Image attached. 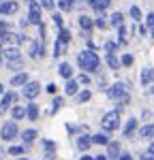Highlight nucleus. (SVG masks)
<instances>
[{
  "instance_id": "obj_22",
  "label": "nucleus",
  "mask_w": 154,
  "mask_h": 160,
  "mask_svg": "<svg viewBox=\"0 0 154 160\" xmlns=\"http://www.w3.org/2000/svg\"><path fill=\"white\" fill-rule=\"evenodd\" d=\"M66 45H69V43H64V41H60V38L56 41V47H54V51H56V58L66 53Z\"/></svg>"
},
{
  "instance_id": "obj_27",
  "label": "nucleus",
  "mask_w": 154,
  "mask_h": 160,
  "mask_svg": "<svg viewBox=\"0 0 154 160\" xmlns=\"http://www.w3.org/2000/svg\"><path fill=\"white\" fill-rule=\"evenodd\" d=\"M58 9L60 11H71L73 9V0H58Z\"/></svg>"
},
{
  "instance_id": "obj_8",
  "label": "nucleus",
  "mask_w": 154,
  "mask_h": 160,
  "mask_svg": "<svg viewBox=\"0 0 154 160\" xmlns=\"http://www.w3.org/2000/svg\"><path fill=\"white\" fill-rule=\"evenodd\" d=\"M0 41H2V43H9L13 47H17V45L24 41V37H19V34H15V32H4V34L0 37Z\"/></svg>"
},
{
  "instance_id": "obj_51",
  "label": "nucleus",
  "mask_w": 154,
  "mask_h": 160,
  "mask_svg": "<svg viewBox=\"0 0 154 160\" xmlns=\"http://www.w3.org/2000/svg\"><path fill=\"white\" fill-rule=\"evenodd\" d=\"M150 156H152V154H150V152H148V154H143V156H141L139 160H150Z\"/></svg>"
},
{
  "instance_id": "obj_33",
  "label": "nucleus",
  "mask_w": 154,
  "mask_h": 160,
  "mask_svg": "<svg viewBox=\"0 0 154 160\" xmlns=\"http://www.w3.org/2000/svg\"><path fill=\"white\" fill-rule=\"evenodd\" d=\"M43 145H45V149H47V156H54V149H56L54 141H43Z\"/></svg>"
},
{
  "instance_id": "obj_18",
  "label": "nucleus",
  "mask_w": 154,
  "mask_h": 160,
  "mask_svg": "<svg viewBox=\"0 0 154 160\" xmlns=\"http://www.w3.org/2000/svg\"><path fill=\"white\" fill-rule=\"evenodd\" d=\"M58 71H60V75L66 77V79H69V77H73V66H71L69 62H62V64L58 66Z\"/></svg>"
},
{
  "instance_id": "obj_5",
  "label": "nucleus",
  "mask_w": 154,
  "mask_h": 160,
  "mask_svg": "<svg viewBox=\"0 0 154 160\" xmlns=\"http://www.w3.org/2000/svg\"><path fill=\"white\" fill-rule=\"evenodd\" d=\"M15 135H17V124L15 122H7L4 126H2V130H0V137H2L4 141L15 139Z\"/></svg>"
},
{
  "instance_id": "obj_61",
  "label": "nucleus",
  "mask_w": 154,
  "mask_h": 160,
  "mask_svg": "<svg viewBox=\"0 0 154 160\" xmlns=\"http://www.w3.org/2000/svg\"><path fill=\"white\" fill-rule=\"evenodd\" d=\"M0 115H2V113H0Z\"/></svg>"
},
{
  "instance_id": "obj_30",
  "label": "nucleus",
  "mask_w": 154,
  "mask_h": 160,
  "mask_svg": "<svg viewBox=\"0 0 154 160\" xmlns=\"http://www.w3.org/2000/svg\"><path fill=\"white\" fill-rule=\"evenodd\" d=\"M150 81H152V75H150V68H148V71H141V83H143V86H148Z\"/></svg>"
},
{
  "instance_id": "obj_20",
  "label": "nucleus",
  "mask_w": 154,
  "mask_h": 160,
  "mask_svg": "<svg viewBox=\"0 0 154 160\" xmlns=\"http://www.w3.org/2000/svg\"><path fill=\"white\" fill-rule=\"evenodd\" d=\"M26 81H28V73H19L11 79V86H24Z\"/></svg>"
},
{
  "instance_id": "obj_54",
  "label": "nucleus",
  "mask_w": 154,
  "mask_h": 160,
  "mask_svg": "<svg viewBox=\"0 0 154 160\" xmlns=\"http://www.w3.org/2000/svg\"><path fill=\"white\" fill-rule=\"evenodd\" d=\"M150 154H154V145H152V148H150Z\"/></svg>"
},
{
  "instance_id": "obj_6",
  "label": "nucleus",
  "mask_w": 154,
  "mask_h": 160,
  "mask_svg": "<svg viewBox=\"0 0 154 160\" xmlns=\"http://www.w3.org/2000/svg\"><path fill=\"white\" fill-rule=\"evenodd\" d=\"M17 9H19V4L15 0H2L0 2V13L2 15H13V13H17Z\"/></svg>"
},
{
  "instance_id": "obj_48",
  "label": "nucleus",
  "mask_w": 154,
  "mask_h": 160,
  "mask_svg": "<svg viewBox=\"0 0 154 160\" xmlns=\"http://www.w3.org/2000/svg\"><path fill=\"white\" fill-rule=\"evenodd\" d=\"M94 160H107V154H96Z\"/></svg>"
},
{
  "instance_id": "obj_23",
  "label": "nucleus",
  "mask_w": 154,
  "mask_h": 160,
  "mask_svg": "<svg viewBox=\"0 0 154 160\" xmlns=\"http://www.w3.org/2000/svg\"><path fill=\"white\" fill-rule=\"evenodd\" d=\"M11 113H13V120H22V118L26 115V109L22 107V105H15V107L11 109Z\"/></svg>"
},
{
  "instance_id": "obj_45",
  "label": "nucleus",
  "mask_w": 154,
  "mask_h": 160,
  "mask_svg": "<svg viewBox=\"0 0 154 160\" xmlns=\"http://www.w3.org/2000/svg\"><path fill=\"white\" fill-rule=\"evenodd\" d=\"M4 32H9V24H4V22H0V37H2Z\"/></svg>"
},
{
  "instance_id": "obj_9",
  "label": "nucleus",
  "mask_w": 154,
  "mask_h": 160,
  "mask_svg": "<svg viewBox=\"0 0 154 160\" xmlns=\"http://www.w3.org/2000/svg\"><path fill=\"white\" fill-rule=\"evenodd\" d=\"M13 102H15V94H13V92H7V94L2 96V100H0V113H4L7 109H11Z\"/></svg>"
},
{
  "instance_id": "obj_50",
  "label": "nucleus",
  "mask_w": 154,
  "mask_h": 160,
  "mask_svg": "<svg viewBox=\"0 0 154 160\" xmlns=\"http://www.w3.org/2000/svg\"><path fill=\"white\" fill-rule=\"evenodd\" d=\"M47 92H51V94H54V92H56V86H54V83H49V86H47Z\"/></svg>"
},
{
  "instance_id": "obj_12",
  "label": "nucleus",
  "mask_w": 154,
  "mask_h": 160,
  "mask_svg": "<svg viewBox=\"0 0 154 160\" xmlns=\"http://www.w3.org/2000/svg\"><path fill=\"white\" fill-rule=\"evenodd\" d=\"M120 156V143H116V141H111V143H107V158H118Z\"/></svg>"
},
{
  "instance_id": "obj_49",
  "label": "nucleus",
  "mask_w": 154,
  "mask_h": 160,
  "mask_svg": "<svg viewBox=\"0 0 154 160\" xmlns=\"http://www.w3.org/2000/svg\"><path fill=\"white\" fill-rule=\"evenodd\" d=\"M139 32H141V37H146V32H148V28H146V26H139Z\"/></svg>"
},
{
  "instance_id": "obj_2",
  "label": "nucleus",
  "mask_w": 154,
  "mask_h": 160,
  "mask_svg": "<svg viewBox=\"0 0 154 160\" xmlns=\"http://www.w3.org/2000/svg\"><path fill=\"white\" fill-rule=\"evenodd\" d=\"M118 126H120V111H109V113L103 118V128L111 132Z\"/></svg>"
},
{
  "instance_id": "obj_25",
  "label": "nucleus",
  "mask_w": 154,
  "mask_h": 160,
  "mask_svg": "<svg viewBox=\"0 0 154 160\" xmlns=\"http://www.w3.org/2000/svg\"><path fill=\"white\" fill-rule=\"evenodd\" d=\"M122 22H124V15L122 13H114L109 17V26H122Z\"/></svg>"
},
{
  "instance_id": "obj_28",
  "label": "nucleus",
  "mask_w": 154,
  "mask_h": 160,
  "mask_svg": "<svg viewBox=\"0 0 154 160\" xmlns=\"http://www.w3.org/2000/svg\"><path fill=\"white\" fill-rule=\"evenodd\" d=\"M90 139H92V143H99V145H107L109 143V139L105 135H94V137H90Z\"/></svg>"
},
{
  "instance_id": "obj_37",
  "label": "nucleus",
  "mask_w": 154,
  "mask_h": 160,
  "mask_svg": "<svg viewBox=\"0 0 154 160\" xmlns=\"http://www.w3.org/2000/svg\"><path fill=\"white\" fill-rule=\"evenodd\" d=\"M131 17H133V19H137V22L141 19V11L137 9V7H131Z\"/></svg>"
},
{
  "instance_id": "obj_43",
  "label": "nucleus",
  "mask_w": 154,
  "mask_h": 160,
  "mask_svg": "<svg viewBox=\"0 0 154 160\" xmlns=\"http://www.w3.org/2000/svg\"><path fill=\"white\" fill-rule=\"evenodd\" d=\"M122 64H124V66H128V64H133V56H128V53H124V56H122Z\"/></svg>"
},
{
  "instance_id": "obj_11",
  "label": "nucleus",
  "mask_w": 154,
  "mask_h": 160,
  "mask_svg": "<svg viewBox=\"0 0 154 160\" xmlns=\"http://www.w3.org/2000/svg\"><path fill=\"white\" fill-rule=\"evenodd\" d=\"M88 4L92 7V9H94V11L101 13V11H105V9L111 4V0H88Z\"/></svg>"
},
{
  "instance_id": "obj_15",
  "label": "nucleus",
  "mask_w": 154,
  "mask_h": 160,
  "mask_svg": "<svg viewBox=\"0 0 154 160\" xmlns=\"http://www.w3.org/2000/svg\"><path fill=\"white\" fill-rule=\"evenodd\" d=\"M26 115H28V120H37L38 118V105H34V102H30L28 107H26Z\"/></svg>"
},
{
  "instance_id": "obj_29",
  "label": "nucleus",
  "mask_w": 154,
  "mask_h": 160,
  "mask_svg": "<svg viewBox=\"0 0 154 160\" xmlns=\"http://www.w3.org/2000/svg\"><path fill=\"white\" fill-rule=\"evenodd\" d=\"M107 64H109V68H118V66H120V62H118V58H116L114 53H107Z\"/></svg>"
},
{
  "instance_id": "obj_53",
  "label": "nucleus",
  "mask_w": 154,
  "mask_h": 160,
  "mask_svg": "<svg viewBox=\"0 0 154 160\" xmlns=\"http://www.w3.org/2000/svg\"><path fill=\"white\" fill-rule=\"evenodd\" d=\"M2 49H4V47H2V41H0V53H2Z\"/></svg>"
},
{
  "instance_id": "obj_57",
  "label": "nucleus",
  "mask_w": 154,
  "mask_h": 160,
  "mask_svg": "<svg viewBox=\"0 0 154 160\" xmlns=\"http://www.w3.org/2000/svg\"><path fill=\"white\" fill-rule=\"evenodd\" d=\"M17 160H28V158H17Z\"/></svg>"
},
{
  "instance_id": "obj_36",
  "label": "nucleus",
  "mask_w": 154,
  "mask_h": 160,
  "mask_svg": "<svg viewBox=\"0 0 154 160\" xmlns=\"http://www.w3.org/2000/svg\"><path fill=\"white\" fill-rule=\"evenodd\" d=\"M105 49H107V53H114V51L118 49V45H116L114 41H107V43H105Z\"/></svg>"
},
{
  "instance_id": "obj_13",
  "label": "nucleus",
  "mask_w": 154,
  "mask_h": 160,
  "mask_svg": "<svg viewBox=\"0 0 154 160\" xmlns=\"http://www.w3.org/2000/svg\"><path fill=\"white\" fill-rule=\"evenodd\" d=\"M77 90H79V83H77V79H73V77H69V81H66V86H64V92L69 94V96H73Z\"/></svg>"
},
{
  "instance_id": "obj_24",
  "label": "nucleus",
  "mask_w": 154,
  "mask_h": 160,
  "mask_svg": "<svg viewBox=\"0 0 154 160\" xmlns=\"http://www.w3.org/2000/svg\"><path fill=\"white\" fill-rule=\"evenodd\" d=\"M90 145H92V139H90V137H79V139H77V148L79 149H88Z\"/></svg>"
},
{
  "instance_id": "obj_56",
  "label": "nucleus",
  "mask_w": 154,
  "mask_h": 160,
  "mask_svg": "<svg viewBox=\"0 0 154 160\" xmlns=\"http://www.w3.org/2000/svg\"><path fill=\"white\" fill-rule=\"evenodd\" d=\"M2 90H4V88H2V83H0V92H2Z\"/></svg>"
},
{
  "instance_id": "obj_19",
  "label": "nucleus",
  "mask_w": 154,
  "mask_h": 160,
  "mask_svg": "<svg viewBox=\"0 0 154 160\" xmlns=\"http://www.w3.org/2000/svg\"><path fill=\"white\" fill-rule=\"evenodd\" d=\"M22 139H24V143H32V141L37 139V130H34V128L24 130V132H22Z\"/></svg>"
},
{
  "instance_id": "obj_60",
  "label": "nucleus",
  "mask_w": 154,
  "mask_h": 160,
  "mask_svg": "<svg viewBox=\"0 0 154 160\" xmlns=\"http://www.w3.org/2000/svg\"><path fill=\"white\" fill-rule=\"evenodd\" d=\"M152 37H154V32H152Z\"/></svg>"
},
{
  "instance_id": "obj_44",
  "label": "nucleus",
  "mask_w": 154,
  "mask_h": 160,
  "mask_svg": "<svg viewBox=\"0 0 154 160\" xmlns=\"http://www.w3.org/2000/svg\"><path fill=\"white\" fill-rule=\"evenodd\" d=\"M77 83H90V77L88 75H79L77 77Z\"/></svg>"
},
{
  "instance_id": "obj_38",
  "label": "nucleus",
  "mask_w": 154,
  "mask_h": 160,
  "mask_svg": "<svg viewBox=\"0 0 154 160\" xmlns=\"http://www.w3.org/2000/svg\"><path fill=\"white\" fill-rule=\"evenodd\" d=\"M9 154H11V156H19V154H24V148H19V145H13V148L9 149Z\"/></svg>"
},
{
  "instance_id": "obj_14",
  "label": "nucleus",
  "mask_w": 154,
  "mask_h": 160,
  "mask_svg": "<svg viewBox=\"0 0 154 160\" xmlns=\"http://www.w3.org/2000/svg\"><path fill=\"white\" fill-rule=\"evenodd\" d=\"M135 128H137V120L135 118H131L126 122V126H124V130H122V135H124V139H128V137L135 132Z\"/></svg>"
},
{
  "instance_id": "obj_39",
  "label": "nucleus",
  "mask_w": 154,
  "mask_h": 160,
  "mask_svg": "<svg viewBox=\"0 0 154 160\" xmlns=\"http://www.w3.org/2000/svg\"><path fill=\"white\" fill-rule=\"evenodd\" d=\"M11 68H22V58H17V60H9L7 62Z\"/></svg>"
},
{
  "instance_id": "obj_58",
  "label": "nucleus",
  "mask_w": 154,
  "mask_h": 160,
  "mask_svg": "<svg viewBox=\"0 0 154 160\" xmlns=\"http://www.w3.org/2000/svg\"><path fill=\"white\" fill-rule=\"evenodd\" d=\"M150 160H154V156H150Z\"/></svg>"
},
{
  "instance_id": "obj_26",
  "label": "nucleus",
  "mask_w": 154,
  "mask_h": 160,
  "mask_svg": "<svg viewBox=\"0 0 154 160\" xmlns=\"http://www.w3.org/2000/svg\"><path fill=\"white\" fill-rule=\"evenodd\" d=\"M94 26H96V28H101V30H107V28H109V22H107V17H96V19H94Z\"/></svg>"
},
{
  "instance_id": "obj_1",
  "label": "nucleus",
  "mask_w": 154,
  "mask_h": 160,
  "mask_svg": "<svg viewBox=\"0 0 154 160\" xmlns=\"http://www.w3.org/2000/svg\"><path fill=\"white\" fill-rule=\"evenodd\" d=\"M77 62H79V66L86 71V73H94L96 68H99V56L92 51H81L79 56H77Z\"/></svg>"
},
{
  "instance_id": "obj_31",
  "label": "nucleus",
  "mask_w": 154,
  "mask_h": 160,
  "mask_svg": "<svg viewBox=\"0 0 154 160\" xmlns=\"http://www.w3.org/2000/svg\"><path fill=\"white\" fill-rule=\"evenodd\" d=\"M58 38H60V41H64V43H69V41H71V32H69L66 28H60V34H58Z\"/></svg>"
},
{
  "instance_id": "obj_16",
  "label": "nucleus",
  "mask_w": 154,
  "mask_h": 160,
  "mask_svg": "<svg viewBox=\"0 0 154 160\" xmlns=\"http://www.w3.org/2000/svg\"><path fill=\"white\" fill-rule=\"evenodd\" d=\"M43 53H45V49H43V43H34L32 47H30V56L37 60V58H43Z\"/></svg>"
},
{
  "instance_id": "obj_35",
  "label": "nucleus",
  "mask_w": 154,
  "mask_h": 160,
  "mask_svg": "<svg viewBox=\"0 0 154 160\" xmlns=\"http://www.w3.org/2000/svg\"><path fill=\"white\" fill-rule=\"evenodd\" d=\"M54 4H56L54 0H41V9H47V11H51V9H54Z\"/></svg>"
},
{
  "instance_id": "obj_40",
  "label": "nucleus",
  "mask_w": 154,
  "mask_h": 160,
  "mask_svg": "<svg viewBox=\"0 0 154 160\" xmlns=\"http://www.w3.org/2000/svg\"><path fill=\"white\" fill-rule=\"evenodd\" d=\"M51 19H54V24L58 26V28H62V15H60V13H54V17H51Z\"/></svg>"
},
{
  "instance_id": "obj_41",
  "label": "nucleus",
  "mask_w": 154,
  "mask_h": 160,
  "mask_svg": "<svg viewBox=\"0 0 154 160\" xmlns=\"http://www.w3.org/2000/svg\"><path fill=\"white\" fill-rule=\"evenodd\" d=\"M90 96H92V94H90V90L81 92V94H79V102H86V100H90Z\"/></svg>"
},
{
  "instance_id": "obj_59",
  "label": "nucleus",
  "mask_w": 154,
  "mask_h": 160,
  "mask_svg": "<svg viewBox=\"0 0 154 160\" xmlns=\"http://www.w3.org/2000/svg\"><path fill=\"white\" fill-rule=\"evenodd\" d=\"M26 2H32V0H26Z\"/></svg>"
},
{
  "instance_id": "obj_3",
  "label": "nucleus",
  "mask_w": 154,
  "mask_h": 160,
  "mask_svg": "<svg viewBox=\"0 0 154 160\" xmlns=\"http://www.w3.org/2000/svg\"><path fill=\"white\" fill-rule=\"evenodd\" d=\"M38 94H41V86H38L37 81H30V79H28L24 83V96L32 100V98H37Z\"/></svg>"
},
{
  "instance_id": "obj_17",
  "label": "nucleus",
  "mask_w": 154,
  "mask_h": 160,
  "mask_svg": "<svg viewBox=\"0 0 154 160\" xmlns=\"http://www.w3.org/2000/svg\"><path fill=\"white\" fill-rule=\"evenodd\" d=\"M139 137H141V139H154V124L143 126V128L139 130Z\"/></svg>"
},
{
  "instance_id": "obj_42",
  "label": "nucleus",
  "mask_w": 154,
  "mask_h": 160,
  "mask_svg": "<svg viewBox=\"0 0 154 160\" xmlns=\"http://www.w3.org/2000/svg\"><path fill=\"white\" fill-rule=\"evenodd\" d=\"M62 105H64V98H60V96H58V98H54V111H58Z\"/></svg>"
},
{
  "instance_id": "obj_10",
  "label": "nucleus",
  "mask_w": 154,
  "mask_h": 160,
  "mask_svg": "<svg viewBox=\"0 0 154 160\" xmlns=\"http://www.w3.org/2000/svg\"><path fill=\"white\" fill-rule=\"evenodd\" d=\"M2 56H4V58H7V62L9 60H17V58H22V53H19V49H17V47H4V49H2Z\"/></svg>"
},
{
  "instance_id": "obj_46",
  "label": "nucleus",
  "mask_w": 154,
  "mask_h": 160,
  "mask_svg": "<svg viewBox=\"0 0 154 160\" xmlns=\"http://www.w3.org/2000/svg\"><path fill=\"white\" fill-rule=\"evenodd\" d=\"M146 24H148V26H152V28H154V13H150V15L146 17Z\"/></svg>"
},
{
  "instance_id": "obj_34",
  "label": "nucleus",
  "mask_w": 154,
  "mask_h": 160,
  "mask_svg": "<svg viewBox=\"0 0 154 160\" xmlns=\"http://www.w3.org/2000/svg\"><path fill=\"white\" fill-rule=\"evenodd\" d=\"M118 34H120V43H124V41H126V34H128V30L124 28V26H118Z\"/></svg>"
},
{
  "instance_id": "obj_32",
  "label": "nucleus",
  "mask_w": 154,
  "mask_h": 160,
  "mask_svg": "<svg viewBox=\"0 0 154 160\" xmlns=\"http://www.w3.org/2000/svg\"><path fill=\"white\" fill-rule=\"evenodd\" d=\"M116 100H118V107L122 109V107H126V105H128V100H131V96H128V94H122L120 98H116Z\"/></svg>"
},
{
  "instance_id": "obj_4",
  "label": "nucleus",
  "mask_w": 154,
  "mask_h": 160,
  "mask_svg": "<svg viewBox=\"0 0 154 160\" xmlns=\"http://www.w3.org/2000/svg\"><path fill=\"white\" fill-rule=\"evenodd\" d=\"M28 22L30 24H37V26H41V4L38 2H30V13H28Z\"/></svg>"
},
{
  "instance_id": "obj_55",
  "label": "nucleus",
  "mask_w": 154,
  "mask_h": 160,
  "mask_svg": "<svg viewBox=\"0 0 154 160\" xmlns=\"http://www.w3.org/2000/svg\"><path fill=\"white\" fill-rule=\"evenodd\" d=\"M150 75H152V81H154V71H150Z\"/></svg>"
},
{
  "instance_id": "obj_21",
  "label": "nucleus",
  "mask_w": 154,
  "mask_h": 160,
  "mask_svg": "<svg viewBox=\"0 0 154 160\" xmlns=\"http://www.w3.org/2000/svg\"><path fill=\"white\" fill-rule=\"evenodd\" d=\"M79 26H81L84 30H90V28L94 26V19L88 17V15H81V17H79Z\"/></svg>"
},
{
  "instance_id": "obj_52",
  "label": "nucleus",
  "mask_w": 154,
  "mask_h": 160,
  "mask_svg": "<svg viewBox=\"0 0 154 160\" xmlns=\"http://www.w3.org/2000/svg\"><path fill=\"white\" fill-rule=\"evenodd\" d=\"M81 160H92V156H81Z\"/></svg>"
},
{
  "instance_id": "obj_7",
  "label": "nucleus",
  "mask_w": 154,
  "mask_h": 160,
  "mask_svg": "<svg viewBox=\"0 0 154 160\" xmlns=\"http://www.w3.org/2000/svg\"><path fill=\"white\" fill-rule=\"evenodd\" d=\"M122 94H126V86H124V83H120V81H118V83H114V86L107 90V96H109V98H114V100L120 98Z\"/></svg>"
},
{
  "instance_id": "obj_47",
  "label": "nucleus",
  "mask_w": 154,
  "mask_h": 160,
  "mask_svg": "<svg viewBox=\"0 0 154 160\" xmlns=\"http://www.w3.org/2000/svg\"><path fill=\"white\" fill-rule=\"evenodd\" d=\"M116 160H133V156H131V154H120Z\"/></svg>"
}]
</instances>
